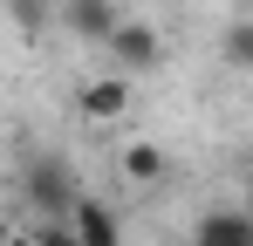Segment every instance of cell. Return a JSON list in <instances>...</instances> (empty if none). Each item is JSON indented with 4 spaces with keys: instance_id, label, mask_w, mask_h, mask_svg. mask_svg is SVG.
<instances>
[{
    "instance_id": "cell-10",
    "label": "cell",
    "mask_w": 253,
    "mask_h": 246,
    "mask_svg": "<svg viewBox=\"0 0 253 246\" xmlns=\"http://www.w3.org/2000/svg\"><path fill=\"white\" fill-rule=\"evenodd\" d=\"M14 28L42 35V28H48V0H14Z\"/></svg>"
},
{
    "instance_id": "cell-4",
    "label": "cell",
    "mask_w": 253,
    "mask_h": 246,
    "mask_svg": "<svg viewBox=\"0 0 253 246\" xmlns=\"http://www.w3.org/2000/svg\"><path fill=\"white\" fill-rule=\"evenodd\" d=\"M192 246H253V219L233 212V205H219V212H206L192 226Z\"/></svg>"
},
{
    "instance_id": "cell-9",
    "label": "cell",
    "mask_w": 253,
    "mask_h": 246,
    "mask_svg": "<svg viewBox=\"0 0 253 246\" xmlns=\"http://www.w3.org/2000/svg\"><path fill=\"white\" fill-rule=\"evenodd\" d=\"M21 246H76V233H69V219H55V226H35V233H21Z\"/></svg>"
},
{
    "instance_id": "cell-1",
    "label": "cell",
    "mask_w": 253,
    "mask_h": 246,
    "mask_svg": "<svg viewBox=\"0 0 253 246\" xmlns=\"http://www.w3.org/2000/svg\"><path fill=\"white\" fill-rule=\"evenodd\" d=\"M14 192H21V205L35 212V226H55V219H69V205L83 199V185H76L69 158H55V151H42V158H28V164H21Z\"/></svg>"
},
{
    "instance_id": "cell-11",
    "label": "cell",
    "mask_w": 253,
    "mask_h": 246,
    "mask_svg": "<svg viewBox=\"0 0 253 246\" xmlns=\"http://www.w3.org/2000/svg\"><path fill=\"white\" fill-rule=\"evenodd\" d=\"M0 246H14V226H7V219H0Z\"/></svg>"
},
{
    "instance_id": "cell-8",
    "label": "cell",
    "mask_w": 253,
    "mask_h": 246,
    "mask_svg": "<svg viewBox=\"0 0 253 246\" xmlns=\"http://www.w3.org/2000/svg\"><path fill=\"white\" fill-rule=\"evenodd\" d=\"M226 62H233V69L253 62V28H247V21H233V35H226Z\"/></svg>"
},
{
    "instance_id": "cell-3",
    "label": "cell",
    "mask_w": 253,
    "mask_h": 246,
    "mask_svg": "<svg viewBox=\"0 0 253 246\" xmlns=\"http://www.w3.org/2000/svg\"><path fill=\"white\" fill-rule=\"evenodd\" d=\"M69 233H76V246H124V219L110 212L103 199H76L69 205Z\"/></svg>"
},
{
    "instance_id": "cell-5",
    "label": "cell",
    "mask_w": 253,
    "mask_h": 246,
    "mask_svg": "<svg viewBox=\"0 0 253 246\" xmlns=\"http://www.w3.org/2000/svg\"><path fill=\"white\" fill-rule=\"evenodd\" d=\"M83 117L89 123H110V117H124L130 110V76H96V82H83Z\"/></svg>"
},
{
    "instance_id": "cell-7",
    "label": "cell",
    "mask_w": 253,
    "mask_h": 246,
    "mask_svg": "<svg viewBox=\"0 0 253 246\" xmlns=\"http://www.w3.org/2000/svg\"><path fill=\"white\" fill-rule=\"evenodd\" d=\"M124 178L130 185H158V178H165V151H158V144H130L124 151Z\"/></svg>"
},
{
    "instance_id": "cell-2",
    "label": "cell",
    "mask_w": 253,
    "mask_h": 246,
    "mask_svg": "<svg viewBox=\"0 0 253 246\" xmlns=\"http://www.w3.org/2000/svg\"><path fill=\"white\" fill-rule=\"evenodd\" d=\"M103 48H110V62H117L124 76H137V69H158V62H165V41H158V28H151V21H117Z\"/></svg>"
},
{
    "instance_id": "cell-6",
    "label": "cell",
    "mask_w": 253,
    "mask_h": 246,
    "mask_svg": "<svg viewBox=\"0 0 253 246\" xmlns=\"http://www.w3.org/2000/svg\"><path fill=\"white\" fill-rule=\"evenodd\" d=\"M62 21H69L83 41H110V28H117L124 14H117V0H69V7H62Z\"/></svg>"
}]
</instances>
